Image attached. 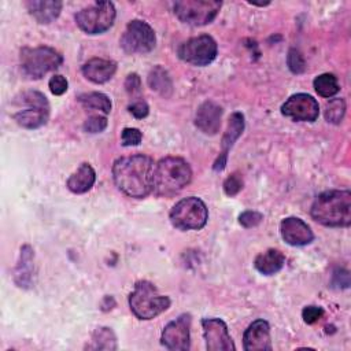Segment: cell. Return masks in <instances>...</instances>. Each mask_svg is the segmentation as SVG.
Segmentation results:
<instances>
[{
  "mask_svg": "<svg viewBox=\"0 0 351 351\" xmlns=\"http://www.w3.org/2000/svg\"><path fill=\"white\" fill-rule=\"evenodd\" d=\"M29 14L38 23H49L56 19L62 11V1L58 0H30L25 3Z\"/></svg>",
  "mask_w": 351,
  "mask_h": 351,
  "instance_id": "44dd1931",
  "label": "cell"
},
{
  "mask_svg": "<svg viewBox=\"0 0 351 351\" xmlns=\"http://www.w3.org/2000/svg\"><path fill=\"white\" fill-rule=\"evenodd\" d=\"M84 77L95 84H104L112 78L117 71V63L110 59L92 58L81 69Z\"/></svg>",
  "mask_w": 351,
  "mask_h": 351,
  "instance_id": "d6986e66",
  "label": "cell"
},
{
  "mask_svg": "<svg viewBox=\"0 0 351 351\" xmlns=\"http://www.w3.org/2000/svg\"><path fill=\"white\" fill-rule=\"evenodd\" d=\"M217 51L215 40L208 34H202L181 44L178 48V56L189 64L206 66L215 59Z\"/></svg>",
  "mask_w": 351,
  "mask_h": 351,
  "instance_id": "8fae6325",
  "label": "cell"
},
{
  "mask_svg": "<svg viewBox=\"0 0 351 351\" xmlns=\"http://www.w3.org/2000/svg\"><path fill=\"white\" fill-rule=\"evenodd\" d=\"M88 350H117V337L115 333L107 328V326H100L97 328L90 337L89 344L85 346Z\"/></svg>",
  "mask_w": 351,
  "mask_h": 351,
  "instance_id": "d4e9b609",
  "label": "cell"
},
{
  "mask_svg": "<svg viewBox=\"0 0 351 351\" xmlns=\"http://www.w3.org/2000/svg\"><path fill=\"white\" fill-rule=\"evenodd\" d=\"M322 315H324V310H322V307H318V306H307L302 311V317L306 324H314Z\"/></svg>",
  "mask_w": 351,
  "mask_h": 351,
  "instance_id": "8d00e7d4",
  "label": "cell"
},
{
  "mask_svg": "<svg viewBox=\"0 0 351 351\" xmlns=\"http://www.w3.org/2000/svg\"><path fill=\"white\" fill-rule=\"evenodd\" d=\"M191 180L192 170L186 160L177 156H166L155 165L154 192L158 196L171 197L182 191Z\"/></svg>",
  "mask_w": 351,
  "mask_h": 351,
  "instance_id": "3957f363",
  "label": "cell"
},
{
  "mask_svg": "<svg viewBox=\"0 0 351 351\" xmlns=\"http://www.w3.org/2000/svg\"><path fill=\"white\" fill-rule=\"evenodd\" d=\"M243 344L245 351H270V326L265 319L254 321L244 332Z\"/></svg>",
  "mask_w": 351,
  "mask_h": 351,
  "instance_id": "e0dca14e",
  "label": "cell"
},
{
  "mask_svg": "<svg viewBox=\"0 0 351 351\" xmlns=\"http://www.w3.org/2000/svg\"><path fill=\"white\" fill-rule=\"evenodd\" d=\"M287 63L288 67L292 73L295 74H300L304 71L306 69V63H304V58L303 55L296 49V48H291L288 52V58H287Z\"/></svg>",
  "mask_w": 351,
  "mask_h": 351,
  "instance_id": "4dcf8cb0",
  "label": "cell"
},
{
  "mask_svg": "<svg viewBox=\"0 0 351 351\" xmlns=\"http://www.w3.org/2000/svg\"><path fill=\"white\" fill-rule=\"evenodd\" d=\"M21 103L26 106L14 114L15 122L25 129H37L47 123L49 115V104L47 97L37 90H27L21 95Z\"/></svg>",
  "mask_w": 351,
  "mask_h": 351,
  "instance_id": "9c48e42d",
  "label": "cell"
},
{
  "mask_svg": "<svg viewBox=\"0 0 351 351\" xmlns=\"http://www.w3.org/2000/svg\"><path fill=\"white\" fill-rule=\"evenodd\" d=\"M19 60L23 74L38 80L47 73L56 70L62 64L63 56L51 47H25L21 49Z\"/></svg>",
  "mask_w": 351,
  "mask_h": 351,
  "instance_id": "5b68a950",
  "label": "cell"
},
{
  "mask_svg": "<svg viewBox=\"0 0 351 351\" xmlns=\"http://www.w3.org/2000/svg\"><path fill=\"white\" fill-rule=\"evenodd\" d=\"M244 130V115L241 112H233L228 121V126L226 130L223 133L222 141H221V154L217 158V160L214 162V170L219 171L225 169L226 165V158H228V152L229 149L233 147V144L236 143V140L241 136Z\"/></svg>",
  "mask_w": 351,
  "mask_h": 351,
  "instance_id": "2e32d148",
  "label": "cell"
},
{
  "mask_svg": "<svg viewBox=\"0 0 351 351\" xmlns=\"http://www.w3.org/2000/svg\"><path fill=\"white\" fill-rule=\"evenodd\" d=\"M203 336L208 351H233L236 350L226 324L219 318L202 319Z\"/></svg>",
  "mask_w": 351,
  "mask_h": 351,
  "instance_id": "5bb4252c",
  "label": "cell"
},
{
  "mask_svg": "<svg viewBox=\"0 0 351 351\" xmlns=\"http://www.w3.org/2000/svg\"><path fill=\"white\" fill-rule=\"evenodd\" d=\"M119 43L126 53H147L154 49L156 37L154 29L147 22L133 19L128 23Z\"/></svg>",
  "mask_w": 351,
  "mask_h": 351,
  "instance_id": "30bf717a",
  "label": "cell"
},
{
  "mask_svg": "<svg viewBox=\"0 0 351 351\" xmlns=\"http://www.w3.org/2000/svg\"><path fill=\"white\" fill-rule=\"evenodd\" d=\"M125 89H126L128 95L130 96V99H133V101L143 99L141 97V80L136 73H132L126 77Z\"/></svg>",
  "mask_w": 351,
  "mask_h": 351,
  "instance_id": "f546056e",
  "label": "cell"
},
{
  "mask_svg": "<svg viewBox=\"0 0 351 351\" xmlns=\"http://www.w3.org/2000/svg\"><path fill=\"white\" fill-rule=\"evenodd\" d=\"M221 7L218 0H180L174 3V14L186 25L204 26L215 19Z\"/></svg>",
  "mask_w": 351,
  "mask_h": 351,
  "instance_id": "52a82bcc",
  "label": "cell"
},
{
  "mask_svg": "<svg viewBox=\"0 0 351 351\" xmlns=\"http://www.w3.org/2000/svg\"><path fill=\"white\" fill-rule=\"evenodd\" d=\"M128 108H129L130 114H132L134 118H137V119L145 118V117L148 115V112H149V107H148V104H147L143 99L132 101Z\"/></svg>",
  "mask_w": 351,
  "mask_h": 351,
  "instance_id": "d590c367",
  "label": "cell"
},
{
  "mask_svg": "<svg viewBox=\"0 0 351 351\" xmlns=\"http://www.w3.org/2000/svg\"><path fill=\"white\" fill-rule=\"evenodd\" d=\"M343 278H348V271L343 270V269H337L333 273V278H332V287L335 288H347L350 285V282L343 281Z\"/></svg>",
  "mask_w": 351,
  "mask_h": 351,
  "instance_id": "74e56055",
  "label": "cell"
},
{
  "mask_svg": "<svg viewBox=\"0 0 351 351\" xmlns=\"http://www.w3.org/2000/svg\"><path fill=\"white\" fill-rule=\"evenodd\" d=\"M208 219V210L199 197L189 196L181 199L170 211V222L180 230H199Z\"/></svg>",
  "mask_w": 351,
  "mask_h": 351,
  "instance_id": "8992f818",
  "label": "cell"
},
{
  "mask_svg": "<svg viewBox=\"0 0 351 351\" xmlns=\"http://www.w3.org/2000/svg\"><path fill=\"white\" fill-rule=\"evenodd\" d=\"M147 81L149 88L159 93L162 97H170L173 95V81L162 66H155L148 73Z\"/></svg>",
  "mask_w": 351,
  "mask_h": 351,
  "instance_id": "cb8c5ba5",
  "label": "cell"
},
{
  "mask_svg": "<svg viewBox=\"0 0 351 351\" xmlns=\"http://www.w3.org/2000/svg\"><path fill=\"white\" fill-rule=\"evenodd\" d=\"M243 185H244V181H243V177L239 174V173H233L230 174L225 181H223V192L225 195L228 196H236L241 189H243Z\"/></svg>",
  "mask_w": 351,
  "mask_h": 351,
  "instance_id": "f1b7e54d",
  "label": "cell"
},
{
  "mask_svg": "<svg viewBox=\"0 0 351 351\" xmlns=\"http://www.w3.org/2000/svg\"><path fill=\"white\" fill-rule=\"evenodd\" d=\"M262 219H263V215H262L261 213H258V211H251V210L241 213L240 217H239V222H240L244 228H254V226L259 225V223L262 222Z\"/></svg>",
  "mask_w": 351,
  "mask_h": 351,
  "instance_id": "e575fe53",
  "label": "cell"
},
{
  "mask_svg": "<svg viewBox=\"0 0 351 351\" xmlns=\"http://www.w3.org/2000/svg\"><path fill=\"white\" fill-rule=\"evenodd\" d=\"M115 7L111 1H96L75 14V22L88 34H100L108 30L115 21Z\"/></svg>",
  "mask_w": 351,
  "mask_h": 351,
  "instance_id": "ba28073f",
  "label": "cell"
},
{
  "mask_svg": "<svg viewBox=\"0 0 351 351\" xmlns=\"http://www.w3.org/2000/svg\"><path fill=\"white\" fill-rule=\"evenodd\" d=\"M107 128V118L104 115H90L84 122V130L88 133H100Z\"/></svg>",
  "mask_w": 351,
  "mask_h": 351,
  "instance_id": "1f68e13d",
  "label": "cell"
},
{
  "mask_svg": "<svg viewBox=\"0 0 351 351\" xmlns=\"http://www.w3.org/2000/svg\"><path fill=\"white\" fill-rule=\"evenodd\" d=\"M96 181V173L89 163H81L80 167L69 177L66 185L73 193H85L88 192Z\"/></svg>",
  "mask_w": 351,
  "mask_h": 351,
  "instance_id": "7402d4cb",
  "label": "cell"
},
{
  "mask_svg": "<svg viewBox=\"0 0 351 351\" xmlns=\"http://www.w3.org/2000/svg\"><path fill=\"white\" fill-rule=\"evenodd\" d=\"M154 159L143 154L118 158L112 165L117 188L134 199H143L154 191Z\"/></svg>",
  "mask_w": 351,
  "mask_h": 351,
  "instance_id": "6da1fadb",
  "label": "cell"
},
{
  "mask_svg": "<svg viewBox=\"0 0 351 351\" xmlns=\"http://www.w3.org/2000/svg\"><path fill=\"white\" fill-rule=\"evenodd\" d=\"M191 315L181 314L177 319L169 322L162 332V344L169 350L186 351L191 348Z\"/></svg>",
  "mask_w": 351,
  "mask_h": 351,
  "instance_id": "7c38bea8",
  "label": "cell"
},
{
  "mask_svg": "<svg viewBox=\"0 0 351 351\" xmlns=\"http://www.w3.org/2000/svg\"><path fill=\"white\" fill-rule=\"evenodd\" d=\"M48 86H49V90L52 92V95L60 96V95H63L67 90L69 82H67V80L63 75L55 74V75L51 77V80L48 82Z\"/></svg>",
  "mask_w": 351,
  "mask_h": 351,
  "instance_id": "836d02e7",
  "label": "cell"
},
{
  "mask_svg": "<svg viewBox=\"0 0 351 351\" xmlns=\"http://www.w3.org/2000/svg\"><path fill=\"white\" fill-rule=\"evenodd\" d=\"M281 112L293 121L314 122L318 118L319 106L311 95L296 93L281 106Z\"/></svg>",
  "mask_w": 351,
  "mask_h": 351,
  "instance_id": "4fadbf2b",
  "label": "cell"
},
{
  "mask_svg": "<svg viewBox=\"0 0 351 351\" xmlns=\"http://www.w3.org/2000/svg\"><path fill=\"white\" fill-rule=\"evenodd\" d=\"M78 101L88 110L100 111L103 114H108L111 111V100L107 95L101 92H86L78 96Z\"/></svg>",
  "mask_w": 351,
  "mask_h": 351,
  "instance_id": "484cf974",
  "label": "cell"
},
{
  "mask_svg": "<svg viewBox=\"0 0 351 351\" xmlns=\"http://www.w3.org/2000/svg\"><path fill=\"white\" fill-rule=\"evenodd\" d=\"M129 307L138 319H152L170 307V299L160 295L152 282L141 280L129 295Z\"/></svg>",
  "mask_w": 351,
  "mask_h": 351,
  "instance_id": "277c9868",
  "label": "cell"
},
{
  "mask_svg": "<svg viewBox=\"0 0 351 351\" xmlns=\"http://www.w3.org/2000/svg\"><path fill=\"white\" fill-rule=\"evenodd\" d=\"M311 217L332 228H347L351 223V192L348 189H330L319 193L310 210Z\"/></svg>",
  "mask_w": 351,
  "mask_h": 351,
  "instance_id": "7a4b0ae2",
  "label": "cell"
},
{
  "mask_svg": "<svg viewBox=\"0 0 351 351\" xmlns=\"http://www.w3.org/2000/svg\"><path fill=\"white\" fill-rule=\"evenodd\" d=\"M280 233L284 241L293 247L307 245L314 239V234L310 226L298 217L284 218L280 223Z\"/></svg>",
  "mask_w": 351,
  "mask_h": 351,
  "instance_id": "9a60e30c",
  "label": "cell"
},
{
  "mask_svg": "<svg viewBox=\"0 0 351 351\" xmlns=\"http://www.w3.org/2000/svg\"><path fill=\"white\" fill-rule=\"evenodd\" d=\"M313 85L315 92L322 97H332L340 90L337 78L330 73H324L315 77L313 81Z\"/></svg>",
  "mask_w": 351,
  "mask_h": 351,
  "instance_id": "4316f807",
  "label": "cell"
},
{
  "mask_svg": "<svg viewBox=\"0 0 351 351\" xmlns=\"http://www.w3.org/2000/svg\"><path fill=\"white\" fill-rule=\"evenodd\" d=\"M141 138H143V134L136 128H125L121 134V141H122V145H125V147L138 145Z\"/></svg>",
  "mask_w": 351,
  "mask_h": 351,
  "instance_id": "d6a6232c",
  "label": "cell"
},
{
  "mask_svg": "<svg viewBox=\"0 0 351 351\" xmlns=\"http://www.w3.org/2000/svg\"><path fill=\"white\" fill-rule=\"evenodd\" d=\"M221 117H222L221 106H218L211 100H207L199 106L195 115V125L202 133L214 136L218 133L221 128Z\"/></svg>",
  "mask_w": 351,
  "mask_h": 351,
  "instance_id": "ac0fdd59",
  "label": "cell"
},
{
  "mask_svg": "<svg viewBox=\"0 0 351 351\" xmlns=\"http://www.w3.org/2000/svg\"><path fill=\"white\" fill-rule=\"evenodd\" d=\"M346 114V101L343 99H332L326 103L324 117L329 123L339 125Z\"/></svg>",
  "mask_w": 351,
  "mask_h": 351,
  "instance_id": "83f0119b",
  "label": "cell"
},
{
  "mask_svg": "<svg viewBox=\"0 0 351 351\" xmlns=\"http://www.w3.org/2000/svg\"><path fill=\"white\" fill-rule=\"evenodd\" d=\"M34 251L29 244L21 247V254L18 263L14 270V282L23 289L32 287L33 271H34Z\"/></svg>",
  "mask_w": 351,
  "mask_h": 351,
  "instance_id": "ffe728a7",
  "label": "cell"
},
{
  "mask_svg": "<svg viewBox=\"0 0 351 351\" xmlns=\"http://www.w3.org/2000/svg\"><path fill=\"white\" fill-rule=\"evenodd\" d=\"M285 265V256L282 255L281 251L270 248L262 254H259L255 261L254 266L255 269L265 276H271L278 273Z\"/></svg>",
  "mask_w": 351,
  "mask_h": 351,
  "instance_id": "603a6c76",
  "label": "cell"
}]
</instances>
